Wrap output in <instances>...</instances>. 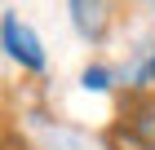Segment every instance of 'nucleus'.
Listing matches in <instances>:
<instances>
[{
  "mask_svg": "<svg viewBox=\"0 0 155 150\" xmlns=\"http://www.w3.org/2000/svg\"><path fill=\"white\" fill-rule=\"evenodd\" d=\"M120 132L129 150H155V97L151 93H133L124 110H120Z\"/></svg>",
  "mask_w": 155,
  "mask_h": 150,
  "instance_id": "nucleus-1",
  "label": "nucleus"
},
{
  "mask_svg": "<svg viewBox=\"0 0 155 150\" xmlns=\"http://www.w3.org/2000/svg\"><path fill=\"white\" fill-rule=\"evenodd\" d=\"M5 49H9V58L13 62H22V66L40 71L45 66V53H40V40L31 31H27V22H18V13H5Z\"/></svg>",
  "mask_w": 155,
  "mask_h": 150,
  "instance_id": "nucleus-2",
  "label": "nucleus"
},
{
  "mask_svg": "<svg viewBox=\"0 0 155 150\" xmlns=\"http://www.w3.org/2000/svg\"><path fill=\"white\" fill-rule=\"evenodd\" d=\"M107 13H111V0H71V18L89 40L107 31Z\"/></svg>",
  "mask_w": 155,
  "mask_h": 150,
  "instance_id": "nucleus-3",
  "label": "nucleus"
},
{
  "mask_svg": "<svg viewBox=\"0 0 155 150\" xmlns=\"http://www.w3.org/2000/svg\"><path fill=\"white\" fill-rule=\"evenodd\" d=\"M84 88H107V71H102V66H93V71H84Z\"/></svg>",
  "mask_w": 155,
  "mask_h": 150,
  "instance_id": "nucleus-4",
  "label": "nucleus"
}]
</instances>
